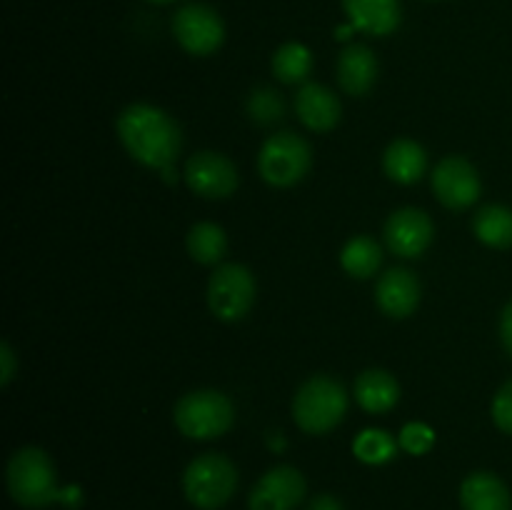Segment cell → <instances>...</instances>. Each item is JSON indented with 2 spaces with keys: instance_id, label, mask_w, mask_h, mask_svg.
Here are the masks:
<instances>
[{
  "instance_id": "6da1fadb",
  "label": "cell",
  "mask_w": 512,
  "mask_h": 510,
  "mask_svg": "<svg viewBox=\"0 0 512 510\" xmlns=\"http://www.w3.org/2000/svg\"><path fill=\"white\" fill-rule=\"evenodd\" d=\"M118 138L130 158L153 170H168L178 160L183 135L178 123L153 105L135 103L118 115Z\"/></svg>"
},
{
  "instance_id": "7a4b0ae2",
  "label": "cell",
  "mask_w": 512,
  "mask_h": 510,
  "mask_svg": "<svg viewBox=\"0 0 512 510\" xmlns=\"http://www.w3.org/2000/svg\"><path fill=\"white\" fill-rule=\"evenodd\" d=\"M5 480H8L10 498L28 510L45 508L58 500L68 508H78V503L83 500V493L75 485L58 488L53 460L48 458L45 450L33 448V445L15 450L13 458L8 460Z\"/></svg>"
},
{
  "instance_id": "3957f363",
  "label": "cell",
  "mask_w": 512,
  "mask_h": 510,
  "mask_svg": "<svg viewBox=\"0 0 512 510\" xmlns=\"http://www.w3.org/2000/svg\"><path fill=\"white\" fill-rule=\"evenodd\" d=\"M348 410V395L338 380L328 375H315L305 380L293 400V415L300 430L310 435L330 433Z\"/></svg>"
},
{
  "instance_id": "277c9868",
  "label": "cell",
  "mask_w": 512,
  "mask_h": 510,
  "mask_svg": "<svg viewBox=\"0 0 512 510\" xmlns=\"http://www.w3.org/2000/svg\"><path fill=\"white\" fill-rule=\"evenodd\" d=\"M238 488V470L225 455H198L183 473V493L195 508L218 510Z\"/></svg>"
},
{
  "instance_id": "5b68a950",
  "label": "cell",
  "mask_w": 512,
  "mask_h": 510,
  "mask_svg": "<svg viewBox=\"0 0 512 510\" xmlns=\"http://www.w3.org/2000/svg\"><path fill=\"white\" fill-rule=\"evenodd\" d=\"M233 403L218 390H193L175 405V425L193 440H213L233 425Z\"/></svg>"
},
{
  "instance_id": "8992f818",
  "label": "cell",
  "mask_w": 512,
  "mask_h": 510,
  "mask_svg": "<svg viewBox=\"0 0 512 510\" xmlns=\"http://www.w3.org/2000/svg\"><path fill=\"white\" fill-rule=\"evenodd\" d=\"M258 168L265 183L275 188H290L300 183L310 170V145L295 133L270 135L260 148Z\"/></svg>"
},
{
  "instance_id": "52a82bcc",
  "label": "cell",
  "mask_w": 512,
  "mask_h": 510,
  "mask_svg": "<svg viewBox=\"0 0 512 510\" xmlns=\"http://www.w3.org/2000/svg\"><path fill=\"white\" fill-rule=\"evenodd\" d=\"M255 303V278L245 265L225 263L210 275L208 305L215 318L233 323L248 315Z\"/></svg>"
},
{
  "instance_id": "ba28073f",
  "label": "cell",
  "mask_w": 512,
  "mask_h": 510,
  "mask_svg": "<svg viewBox=\"0 0 512 510\" xmlns=\"http://www.w3.org/2000/svg\"><path fill=\"white\" fill-rule=\"evenodd\" d=\"M173 33L188 53L210 55L223 45L225 25L210 5L190 3L175 13Z\"/></svg>"
},
{
  "instance_id": "9c48e42d",
  "label": "cell",
  "mask_w": 512,
  "mask_h": 510,
  "mask_svg": "<svg viewBox=\"0 0 512 510\" xmlns=\"http://www.w3.org/2000/svg\"><path fill=\"white\" fill-rule=\"evenodd\" d=\"M303 473L293 465H278L268 470L248 495L250 510H295L305 498Z\"/></svg>"
},
{
  "instance_id": "30bf717a",
  "label": "cell",
  "mask_w": 512,
  "mask_h": 510,
  "mask_svg": "<svg viewBox=\"0 0 512 510\" xmlns=\"http://www.w3.org/2000/svg\"><path fill=\"white\" fill-rule=\"evenodd\" d=\"M185 183L195 195H203V198H228L238 188V170L225 155L203 150V153L190 155L185 163Z\"/></svg>"
},
{
  "instance_id": "8fae6325",
  "label": "cell",
  "mask_w": 512,
  "mask_h": 510,
  "mask_svg": "<svg viewBox=\"0 0 512 510\" xmlns=\"http://www.w3.org/2000/svg\"><path fill=\"white\" fill-rule=\"evenodd\" d=\"M433 190L445 208H470L480 198V175L468 160L450 155L433 170Z\"/></svg>"
},
{
  "instance_id": "7c38bea8",
  "label": "cell",
  "mask_w": 512,
  "mask_h": 510,
  "mask_svg": "<svg viewBox=\"0 0 512 510\" xmlns=\"http://www.w3.org/2000/svg\"><path fill=\"white\" fill-rule=\"evenodd\" d=\"M433 240V223L418 208H400L385 223V243L400 258H418Z\"/></svg>"
},
{
  "instance_id": "4fadbf2b",
  "label": "cell",
  "mask_w": 512,
  "mask_h": 510,
  "mask_svg": "<svg viewBox=\"0 0 512 510\" xmlns=\"http://www.w3.org/2000/svg\"><path fill=\"white\" fill-rule=\"evenodd\" d=\"M295 113L305 128L315 133H328L340 123L343 108L333 90L320 83H308L295 95Z\"/></svg>"
},
{
  "instance_id": "5bb4252c",
  "label": "cell",
  "mask_w": 512,
  "mask_h": 510,
  "mask_svg": "<svg viewBox=\"0 0 512 510\" xmlns=\"http://www.w3.org/2000/svg\"><path fill=\"white\" fill-rule=\"evenodd\" d=\"M378 308L390 318H408L420 303V283L408 268H393L375 288Z\"/></svg>"
},
{
  "instance_id": "9a60e30c",
  "label": "cell",
  "mask_w": 512,
  "mask_h": 510,
  "mask_svg": "<svg viewBox=\"0 0 512 510\" xmlns=\"http://www.w3.org/2000/svg\"><path fill=\"white\" fill-rule=\"evenodd\" d=\"M375 78H378V58H375V53L368 45L355 43L340 53L338 80L345 93L360 98V95H365L373 88Z\"/></svg>"
},
{
  "instance_id": "2e32d148",
  "label": "cell",
  "mask_w": 512,
  "mask_h": 510,
  "mask_svg": "<svg viewBox=\"0 0 512 510\" xmlns=\"http://www.w3.org/2000/svg\"><path fill=\"white\" fill-rule=\"evenodd\" d=\"M353 28L368 35H388L400 25L398 0H343Z\"/></svg>"
},
{
  "instance_id": "e0dca14e",
  "label": "cell",
  "mask_w": 512,
  "mask_h": 510,
  "mask_svg": "<svg viewBox=\"0 0 512 510\" xmlns=\"http://www.w3.org/2000/svg\"><path fill=\"white\" fill-rule=\"evenodd\" d=\"M460 505L463 510H510V490L498 475L480 473L468 475L460 485Z\"/></svg>"
},
{
  "instance_id": "ac0fdd59",
  "label": "cell",
  "mask_w": 512,
  "mask_h": 510,
  "mask_svg": "<svg viewBox=\"0 0 512 510\" xmlns=\"http://www.w3.org/2000/svg\"><path fill=\"white\" fill-rule=\"evenodd\" d=\"M400 398V385L388 370H365L355 380V400L368 413H388Z\"/></svg>"
},
{
  "instance_id": "d6986e66",
  "label": "cell",
  "mask_w": 512,
  "mask_h": 510,
  "mask_svg": "<svg viewBox=\"0 0 512 510\" xmlns=\"http://www.w3.org/2000/svg\"><path fill=\"white\" fill-rule=\"evenodd\" d=\"M425 163H428V155L420 148V143L405 138L390 143L383 158V168L388 173V178L400 185L418 183L425 173Z\"/></svg>"
},
{
  "instance_id": "ffe728a7",
  "label": "cell",
  "mask_w": 512,
  "mask_h": 510,
  "mask_svg": "<svg viewBox=\"0 0 512 510\" xmlns=\"http://www.w3.org/2000/svg\"><path fill=\"white\" fill-rule=\"evenodd\" d=\"M473 230L478 240L490 248H510L512 245V210L505 205H485L473 218Z\"/></svg>"
},
{
  "instance_id": "44dd1931",
  "label": "cell",
  "mask_w": 512,
  "mask_h": 510,
  "mask_svg": "<svg viewBox=\"0 0 512 510\" xmlns=\"http://www.w3.org/2000/svg\"><path fill=\"white\" fill-rule=\"evenodd\" d=\"M228 238L225 230L215 223H198L188 233V253L195 263L215 265L225 255Z\"/></svg>"
},
{
  "instance_id": "7402d4cb",
  "label": "cell",
  "mask_w": 512,
  "mask_h": 510,
  "mask_svg": "<svg viewBox=\"0 0 512 510\" xmlns=\"http://www.w3.org/2000/svg\"><path fill=\"white\" fill-rule=\"evenodd\" d=\"M340 263L353 278H370L383 263V253H380V245L373 238L358 235V238L348 240V245L340 253Z\"/></svg>"
},
{
  "instance_id": "603a6c76",
  "label": "cell",
  "mask_w": 512,
  "mask_h": 510,
  "mask_svg": "<svg viewBox=\"0 0 512 510\" xmlns=\"http://www.w3.org/2000/svg\"><path fill=\"white\" fill-rule=\"evenodd\" d=\"M313 68V55L305 45L285 43L273 55V73L283 83H300L310 75Z\"/></svg>"
},
{
  "instance_id": "cb8c5ba5",
  "label": "cell",
  "mask_w": 512,
  "mask_h": 510,
  "mask_svg": "<svg viewBox=\"0 0 512 510\" xmlns=\"http://www.w3.org/2000/svg\"><path fill=\"white\" fill-rule=\"evenodd\" d=\"M395 450H398V443L393 440V435L378 428L363 430L353 443V453L368 465L388 463L395 455Z\"/></svg>"
},
{
  "instance_id": "d4e9b609",
  "label": "cell",
  "mask_w": 512,
  "mask_h": 510,
  "mask_svg": "<svg viewBox=\"0 0 512 510\" xmlns=\"http://www.w3.org/2000/svg\"><path fill=\"white\" fill-rule=\"evenodd\" d=\"M283 110V100H280V95L270 88L255 90L248 100L250 118L260 125H270L275 123V120H280L283 118Z\"/></svg>"
},
{
  "instance_id": "484cf974",
  "label": "cell",
  "mask_w": 512,
  "mask_h": 510,
  "mask_svg": "<svg viewBox=\"0 0 512 510\" xmlns=\"http://www.w3.org/2000/svg\"><path fill=\"white\" fill-rule=\"evenodd\" d=\"M435 433L423 423H408L400 433V448L410 455H423L433 448Z\"/></svg>"
},
{
  "instance_id": "4316f807",
  "label": "cell",
  "mask_w": 512,
  "mask_h": 510,
  "mask_svg": "<svg viewBox=\"0 0 512 510\" xmlns=\"http://www.w3.org/2000/svg\"><path fill=\"white\" fill-rule=\"evenodd\" d=\"M493 420L503 433L512 435V380L498 390L493 400Z\"/></svg>"
},
{
  "instance_id": "83f0119b",
  "label": "cell",
  "mask_w": 512,
  "mask_h": 510,
  "mask_svg": "<svg viewBox=\"0 0 512 510\" xmlns=\"http://www.w3.org/2000/svg\"><path fill=\"white\" fill-rule=\"evenodd\" d=\"M15 368H18V363H15L13 350L8 343H3L0 345V385H8L13 380Z\"/></svg>"
},
{
  "instance_id": "f1b7e54d",
  "label": "cell",
  "mask_w": 512,
  "mask_h": 510,
  "mask_svg": "<svg viewBox=\"0 0 512 510\" xmlns=\"http://www.w3.org/2000/svg\"><path fill=\"white\" fill-rule=\"evenodd\" d=\"M305 510H345V505L340 503L335 495L320 493V495H315L313 500H310L308 508H305Z\"/></svg>"
},
{
  "instance_id": "f546056e",
  "label": "cell",
  "mask_w": 512,
  "mask_h": 510,
  "mask_svg": "<svg viewBox=\"0 0 512 510\" xmlns=\"http://www.w3.org/2000/svg\"><path fill=\"white\" fill-rule=\"evenodd\" d=\"M500 338H503L505 350L512 355V303L505 305L503 318H500Z\"/></svg>"
},
{
  "instance_id": "4dcf8cb0",
  "label": "cell",
  "mask_w": 512,
  "mask_h": 510,
  "mask_svg": "<svg viewBox=\"0 0 512 510\" xmlns=\"http://www.w3.org/2000/svg\"><path fill=\"white\" fill-rule=\"evenodd\" d=\"M350 28H338V38H348Z\"/></svg>"
},
{
  "instance_id": "1f68e13d",
  "label": "cell",
  "mask_w": 512,
  "mask_h": 510,
  "mask_svg": "<svg viewBox=\"0 0 512 510\" xmlns=\"http://www.w3.org/2000/svg\"><path fill=\"white\" fill-rule=\"evenodd\" d=\"M150 3H173V0H150Z\"/></svg>"
}]
</instances>
